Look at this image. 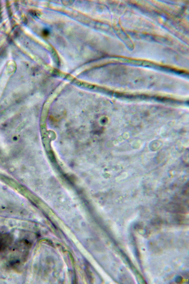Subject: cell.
<instances>
[{
    "label": "cell",
    "instance_id": "6da1fadb",
    "mask_svg": "<svg viewBox=\"0 0 189 284\" xmlns=\"http://www.w3.org/2000/svg\"><path fill=\"white\" fill-rule=\"evenodd\" d=\"M12 242V238L9 234L0 232V253L5 251Z\"/></svg>",
    "mask_w": 189,
    "mask_h": 284
},
{
    "label": "cell",
    "instance_id": "3957f363",
    "mask_svg": "<svg viewBox=\"0 0 189 284\" xmlns=\"http://www.w3.org/2000/svg\"><path fill=\"white\" fill-rule=\"evenodd\" d=\"M49 34V31L47 30H45L44 31L43 34L44 36H47Z\"/></svg>",
    "mask_w": 189,
    "mask_h": 284
},
{
    "label": "cell",
    "instance_id": "7a4b0ae2",
    "mask_svg": "<svg viewBox=\"0 0 189 284\" xmlns=\"http://www.w3.org/2000/svg\"><path fill=\"white\" fill-rule=\"evenodd\" d=\"M183 279L182 278L181 276H178L177 278H176V282L178 283H181V282L182 281Z\"/></svg>",
    "mask_w": 189,
    "mask_h": 284
}]
</instances>
